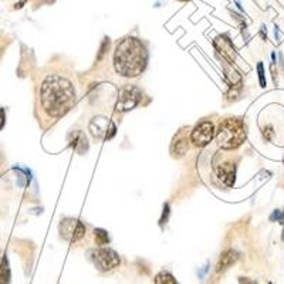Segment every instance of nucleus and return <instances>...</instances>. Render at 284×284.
I'll return each instance as SVG.
<instances>
[{
  "label": "nucleus",
  "instance_id": "8",
  "mask_svg": "<svg viewBox=\"0 0 284 284\" xmlns=\"http://www.w3.org/2000/svg\"><path fill=\"white\" fill-rule=\"evenodd\" d=\"M90 131L97 139H108L115 134V125L105 117H95L90 123Z\"/></svg>",
  "mask_w": 284,
  "mask_h": 284
},
{
  "label": "nucleus",
  "instance_id": "10",
  "mask_svg": "<svg viewBox=\"0 0 284 284\" xmlns=\"http://www.w3.org/2000/svg\"><path fill=\"white\" fill-rule=\"evenodd\" d=\"M215 46H216V49L219 50V53L222 54L227 62L232 63L235 60V49H233V46H232V41L226 37V36L216 37Z\"/></svg>",
  "mask_w": 284,
  "mask_h": 284
},
{
  "label": "nucleus",
  "instance_id": "16",
  "mask_svg": "<svg viewBox=\"0 0 284 284\" xmlns=\"http://www.w3.org/2000/svg\"><path fill=\"white\" fill-rule=\"evenodd\" d=\"M4 124H6V112L0 107V129L4 126Z\"/></svg>",
  "mask_w": 284,
  "mask_h": 284
},
{
  "label": "nucleus",
  "instance_id": "2",
  "mask_svg": "<svg viewBox=\"0 0 284 284\" xmlns=\"http://www.w3.org/2000/svg\"><path fill=\"white\" fill-rule=\"evenodd\" d=\"M148 51L145 44L136 37H124L114 51L115 71L126 78H135L145 71Z\"/></svg>",
  "mask_w": 284,
  "mask_h": 284
},
{
  "label": "nucleus",
  "instance_id": "4",
  "mask_svg": "<svg viewBox=\"0 0 284 284\" xmlns=\"http://www.w3.org/2000/svg\"><path fill=\"white\" fill-rule=\"evenodd\" d=\"M91 260L99 272H111L121 264L118 253L108 247H99L91 252Z\"/></svg>",
  "mask_w": 284,
  "mask_h": 284
},
{
  "label": "nucleus",
  "instance_id": "12",
  "mask_svg": "<svg viewBox=\"0 0 284 284\" xmlns=\"http://www.w3.org/2000/svg\"><path fill=\"white\" fill-rule=\"evenodd\" d=\"M10 283V267L7 257H3L0 261V284Z\"/></svg>",
  "mask_w": 284,
  "mask_h": 284
},
{
  "label": "nucleus",
  "instance_id": "1",
  "mask_svg": "<svg viewBox=\"0 0 284 284\" xmlns=\"http://www.w3.org/2000/svg\"><path fill=\"white\" fill-rule=\"evenodd\" d=\"M40 102L51 118H62L75 104L73 83L62 74H50L40 87Z\"/></svg>",
  "mask_w": 284,
  "mask_h": 284
},
{
  "label": "nucleus",
  "instance_id": "7",
  "mask_svg": "<svg viewBox=\"0 0 284 284\" xmlns=\"http://www.w3.org/2000/svg\"><path fill=\"white\" fill-rule=\"evenodd\" d=\"M60 233H62L63 239L74 243V242H78L80 239L84 237L86 226L78 219H64L60 223Z\"/></svg>",
  "mask_w": 284,
  "mask_h": 284
},
{
  "label": "nucleus",
  "instance_id": "20",
  "mask_svg": "<svg viewBox=\"0 0 284 284\" xmlns=\"http://www.w3.org/2000/svg\"><path fill=\"white\" fill-rule=\"evenodd\" d=\"M181 1H188V0H181Z\"/></svg>",
  "mask_w": 284,
  "mask_h": 284
},
{
  "label": "nucleus",
  "instance_id": "11",
  "mask_svg": "<svg viewBox=\"0 0 284 284\" xmlns=\"http://www.w3.org/2000/svg\"><path fill=\"white\" fill-rule=\"evenodd\" d=\"M239 259V254L235 250H226L221 256V259L218 261V266H216V273H223L226 272L229 267H232L236 261Z\"/></svg>",
  "mask_w": 284,
  "mask_h": 284
},
{
  "label": "nucleus",
  "instance_id": "9",
  "mask_svg": "<svg viewBox=\"0 0 284 284\" xmlns=\"http://www.w3.org/2000/svg\"><path fill=\"white\" fill-rule=\"evenodd\" d=\"M216 175L226 186H232L235 184L236 168L232 162H222L216 165Z\"/></svg>",
  "mask_w": 284,
  "mask_h": 284
},
{
  "label": "nucleus",
  "instance_id": "3",
  "mask_svg": "<svg viewBox=\"0 0 284 284\" xmlns=\"http://www.w3.org/2000/svg\"><path fill=\"white\" fill-rule=\"evenodd\" d=\"M216 141L222 149L239 148L246 139V128L239 118H226L216 131Z\"/></svg>",
  "mask_w": 284,
  "mask_h": 284
},
{
  "label": "nucleus",
  "instance_id": "18",
  "mask_svg": "<svg viewBox=\"0 0 284 284\" xmlns=\"http://www.w3.org/2000/svg\"><path fill=\"white\" fill-rule=\"evenodd\" d=\"M25 3H26V0H20L19 3H16V6H14V7H16V9H20V7H23V4H25Z\"/></svg>",
  "mask_w": 284,
  "mask_h": 284
},
{
  "label": "nucleus",
  "instance_id": "6",
  "mask_svg": "<svg viewBox=\"0 0 284 284\" xmlns=\"http://www.w3.org/2000/svg\"><path fill=\"white\" fill-rule=\"evenodd\" d=\"M216 135V129H215V125L212 121H202L199 123L190 132V142L195 145V147H206L209 142H212V139Z\"/></svg>",
  "mask_w": 284,
  "mask_h": 284
},
{
  "label": "nucleus",
  "instance_id": "5",
  "mask_svg": "<svg viewBox=\"0 0 284 284\" xmlns=\"http://www.w3.org/2000/svg\"><path fill=\"white\" fill-rule=\"evenodd\" d=\"M142 101V91L135 86L124 87L120 91V95L115 104V111L126 112L134 110L136 105Z\"/></svg>",
  "mask_w": 284,
  "mask_h": 284
},
{
  "label": "nucleus",
  "instance_id": "17",
  "mask_svg": "<svg viewBox=\"0 0 284 284\" xmlns=\"http://www.w3.org/2000/svg\"><path fill=\"white\" fill-rule=\"evenodd\" d=\"M240 284H256L253 280H250V279H246V277H242L240 279Z\"/></svg>",
  "mask_w": 284,
  "mask_h": 284
},
{
  "label": "nucleus",
  "instance_id": "13",
  "mask_svg": "<svg viewBox=\"0 0 284 284\" xmlns=\"http://www.w3.org/2000/svg\"><path fill=\"white\" fill-rule=\"evenodd\" d=\"M155 284H179L169 272H161L155 277Z\"/></svg>",
  "mask_w": 284,
  "mask_h": 284
},
{
  "label": "nucleus",
  "instance_id": "19",
  "mask_svg": "<svg viewBox=\"0 0 284 284\" xmlns=\"http://www.w3.org/2000/svg\"><path fill=\"white\" fill-rule=\"evenodd\" d=\"M227 77H232V73H229V74H227ZM233 77H239V75H237V73H236V71H235V73H233ZM235 83H236L235 80H232V84H235Z\"/></svg>",
  "mask_w": 284,
  "mask_h": 284
},
{
  "label": "nucleus",
  "instance_id": "14",
  "mask_svg": "<svg viewBox=\"0 0 284 284\" xmlns=\"http://www.w3.org/2000/svg\"><path fill=\"white\" fill-rule=\"evenodd\" d=\"M186 151H188V142H186L185 138H182V139H176L172 147L173 155H175V157H182Z\"/></svg>",
  "mask_w": 284,
  "mask_h": 284
},
{
  "label": "nucleus",
  "instance_id": "15",
  "mask_svg": "<svg viewBox=\"0 0 284 284\" xmlns=\"http://www.w3.org/2000/svg\"><path fill=\"white\" fill-rule=\"evenodd\" d=\"M94 233H95V242H97V245H99V246H104V245H107V243L110 242L108 233H107L105 230L95 229V230H94Z\"/></svg>",
  "mask_w": 284,
  "mask_h": 284
}]
</instances>
